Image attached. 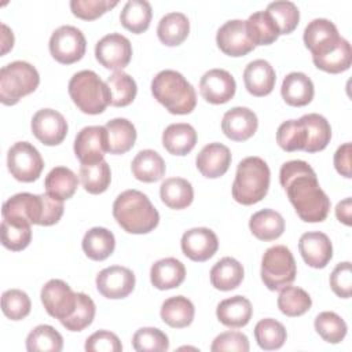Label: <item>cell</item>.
Returning a JSON list of instances; mask_svg holds the SVG:
<instances>
[{"label": "cell", "mask_w": 352, "mask_h": 352, "mask_svg": "<svg viewBox=\"0 0 352 352\" xmlns=\"http://www.w3.org/2000/svg\"><path fill=\"white\" fill-rule=\"evenodd\" d=\"M314 65L327 73H341L349 69L352 63V48L348 40L338 37L329 45L312 54Z\"/></svg>", "instance_id": "cell-19"}, {"label": "cell", "mask_w": 352, "mask_h": 352, "mask_svg": "<svg viewBox=\"0 0 352 352\" xmlns=\"http://www.w3.org/2000/svg\"><path fill=\"white\" fill-rule=\"evenodd\" d=\"M258 126L257 116L248 107H232L224 113L221 120L223 133L234 142H245L252 138Z\"/></svg>", "instance_id": "cell-20"}, {"label": "cell", "mask_w": 352, "mask_h": 352, "mask_svg": "<svg viewBox=\"0 0 352 352\" xmlns=\"http://www.w3.org/2000/svg\"><path fill=\"white\" fill-rule=\"evenodd\" d=\"M165 161L154 150L139 151L131 164V170L135 179L144 183H154L164 177L165 175Z\"/></svg>", "instance_id": "cell-31"}, {"label": "cell", "mask_w": 352, "mask_h": 352, "mask_svg": "<svg viewBox=\"0 0 352 352\" xmlns=\"http://www.w3.org/2000/svg\"><path fill=\"white\" fill-rule=\"evenodd\" d=\"M231 160V151L227 146L221 143H209L198 153L195 164L202 176L217 179L228 170Z\"/></svg>", "instance_id": "cell-22"}, {"label": "cell", "mask_w": 352, "mask_h": 352, "mask_svg": "<svg viewBox=\"0 0 352 352\" xmlns=\"http://www.w3.org/2000/svg\"><path fill=\"white\" fill-rule=\"evenodd\" d=\"M271 172L260 157H246L238 166L232 183V198L242 205L260 202L268 192Z\"/></svg>", "instance_id": "cell-5"}, {"label": "cell", "mask_w": 352, "mask_h": 352, "mask_svg": "<svg viewBox=\"0 0 352 352\" xmlns=\"http://www.w3.org/2000/svg\"><path fill=\"white\" fill-rule=\"evenodd\" d=\"M182 250L192 261H206L219 249L217 235L206 227H197L186 231L182 236Z\"/></svg>", "instance_id": "cell-18"}, {"label": "cell", "mask_w": 352, "mask_h": 352, "mask_svg": "<svg viewBox=\"0 0 352 352\" xmlns=\"http://www.w3.org/2000/svg\"><path fill=\"white\" fill-rule=\"evenodd\" d=\"M312 305V300L309 294L297 286H285L280 289L278 297V308L279 311L290 318L304 315Z\"/></svg>", "instance_id": "cell-45"}, {"label": "cell", "mask_w": 352, "mask_h": 352, "mask_svg": "<svg viewBox=\"0 0 352 352\" xmlns=\"http://www.w3.org/2000/svg\"><path fill=\"white\" fill-rule=\"evenodd\" d=\"M249 228L260 241H275L285 231V220L280 213L272 209H263L250 217Z\"/></svg>", "instance_id": "cell-32"}, {"label": "cell", "mask_w": 352, "mask_h": 352, "mask_svg": "<svg viewBox=\"0 0 352 352\" xmlns=\"http://www.w3.org/2000/svg\"><path fill=\"white\" fill-rule=\"evenodd\" d=\"M121 349L120 338L107 330L95 331L85 341V351L88 352H120Z\"/></svg>", "instance_id": "cell-55"}, {"label": "cell", "mask_w": 352, "mask_h": 352, "mask_svg": "<svg viewBox=\"0 0 352 352\" xmlns=\"http://www.w3.org/2000/svg\"><path fill=\"white\" fill-rule=\"evenodd\" d=\"M33 135L45 146L62 143L67 135V121L52 109H41L32 118Z\"/></svg>", "instance_id": "cell-16"}, {"label": "cell", "mask_w": 352, "mask_h": 352, "mask_svg": "<svg viewBox=\"0 0 352 352\" xmlns=\"http://www.w3.org/2000/svg\"><path fill=\"white\" fill-rule=\"evenodd\" d=\"M107 131V147L110 154H125L136 142V129L126 118H113L104 125Z\"/></svg>", "instance_id": "cell-30"}, {"label": "cell", "mask_w": 352, "mask_h": 352, "mask_svg": "<svg viewBox=\"0 0 352 352\" xmlns=\"http://www.w3.org/2000/svg\"><path fill=\"white\" fill-rule=\"evenodd\" d=\"M314 82L307 74L301 72H292L283 78L280 95L289 106H307L314 99Z\"/></svg>", "instance_id": "cell-24"}, {"label": "cell", "mask_w": 352, "mask_h": 352, "mask_svg": "<svg viewBox=\"0 0 352 352\" xmlns=\"http://www.w3.org/2000/svg\"><path fill=\"white\" fill-rule=\"evenodd\" d=\"M338 37L340 34L337 26L331 21L324 18H316L305 26L302 38L305 47L311 51V54H315Z\"/></svg>", "instance_id": "cell-39"}, {"label": "cell", "mask_w": 352, "mask_h": 352, "mask_svg": "<svg viewBox=\"0 0 352 352\" xmlns=\"http://www.w3.org/2000/svg\"><path fill=\"white\" fill-rule=\"evenodd\" d=\"M351 148H352L351 143H344L334 153L336 170L346 179L352 177V173H351Z\"/></svg>", "instance_id": "cell-57"}, {"label": "cell", "mask_w": 352, "mask_h": 352, "mask_svg": "<svg viewBox=\"0 0 352 352\" xmlns=\"http://www.w3.org/2000/svg\"><path fill=\"white\" fill-rule=\"evenodd\" d=\"M132 346L138 352H164L169 348V340L157 327H142L133 334Z\"/></svg>", "instance_id": "cell-51"}, {"label": "cell", "mask_w": 352, "mask_h": 352, "mask_svg": "<svg viewBox=\"0 0 352 352\" xmlns=\"http://www.w3.org/2000/svg\"><path fill=\"white\" fill-rule=\"evenodd\" d=\"M29 296L19 289L6 290L1 296V311L11 320H22L30 314Z\"/></svg>", "instance_id": "cell-52"}, {"label": "cell", "mask_w": 352, "mask_h": 352, "mask_svg": "<svg viewBox=\"0 0 352 352\" xmlns=\"http://www.w3.org/2000/svg\"><path fill=\"white\" fill-rule=\"evenodd\" d=\"M195 315L194 304L184 296H175L161 305V319L173 329H183L192 323Z\"/></svg>", "instance_id": "cell-35"}, {"label": "cell", "mask_w": 352, "mask_h": 352, "mask_svg": "<svg viewBox=\"0 0 352 352\" xmlns=\"http://www.w3.org/2000/svg\"><path fill=\"white\" fill-rule=\"evenodd\" d=\"M151 16L153 11L147 0H128L120 14V21L126 30L139 34L148 29Z\"/></svg>", "instance_id": "cell-38"}, {"label": "cell", "mask_w": 352, "mask_h": 352, "mask_svg": "<svg viewBox=\"0 0 352 352\" xmlns=\"http://www.w3.org/2000/svg\"><path fill=\"white\" fill-rule=\"evenodd\" d=\"M250 41L256 45H270L278 40L279 30L267 11H257L246 21Z\"/></svg>", "instance_id": "cell-40"}, {"label": "cell", "mask_w": 352, "mask_h": 352, "mask_svg": "<svg viewBox=\"0 0 352 352\" xmlns=\"http://www.w3.org/2000/svg\"><path fill=\"white\" fill-rule=\"evenodd\" d=\"M96 60L106 69L120 72L126 67L132 58L131 41L120 34L110 33L103 36L95 45Z\"/></svg>", "instance_id": "cell-12"}, {"label": "cell", "mask_w": 352, "mask_h": 352, "mask_svg": "<svg viewBox=\"0 0 352 352\" xmlns=\"http://www.w3.org/2000/svg\"><path fill=\"white\" fill-rule=\"evenodd\" d=\"M98 292L110 300H120L128 297L135 289V274L121 265H111L102 270L96 275Z\"/></svg>", "instance_id": "cell-14"}, {"label": "cell", "mask_w": 352, "mask_h": 352, "mask_svg": "<svg viewBox=\"0 0 352 352\" xmlns=\"http://www.w3.org/2000/svg\"><path fill=\"white\" fill-rule=\"evenodd\" d=\"M305 129V148L307 153H318L327 147L331 139V126L329 121L316 113L305 114L300 118Z\"/></svg>", "instance_id": "cell-28"}, {"label": "cell", "mask_w": 352, "mask_h": 352, "mask_svg": "<svg viewBox=\"0 0 352 352\" xmlns=\"http://www.w3.org/2000/svg\"><path fill=\"white\" fill-rule=\"evenodd\" d=\"M63 201L45 194L19 192L8 198L1 208L3 219H19L38 226H54L63 214Z\"/></svg>", "instance_id": "cell-2"}, {"label": "cell", "mask_w": 352, "mask_h": 352, "mask_svg": "<svg viewBox=\"0 0 352 352\" xmlns=\"http://www.w3.org/2000/svg\"><path fill=\"white\" fill-rule=\"evenodd\" d=\"M80 180L85 191L89 194L104 192L111 182V170L109 164L103 160L96 164H81Z\"/></svg>", "instance_id": "cell-43"}, {"label": "cell", "mask_w": 352, "mask_h": 352, "mask_svg": "<svg viewBox=\"0 0 352 352\" xmlns=\"http://www.w3.org/2000/svg\"><path fill=\"white\" fill-rule=\"evenodd\" d=\"M81 246L88 258L94 261H102L111 256L114 252L116 238L107 228L94 227L85 232Z\"/></svg>", "instance_id": "cell-34"}, {"label": "cell", "mask_w": 352, "mask_h": 352, "mask_svg": "<svg viewBox=\"0 0 352 352\" xmlns=\"http://www.w3.org/2000/svg\"><path fill=\"white\" fill-rule=\"evenodd\" d=\"M32 241V223L19 219H3L1 243L8 250L19 252L29 246Z\"/></svg>", "instance_id": "cell-41"}, {"label": "cell", "mask_w": 352, "mask_h": 352, "mask_svg": "<svg viewBox=\"0 0 352 352\" xmlns=\"http://www.w3.org/2000/svg\"><path fill=\"white\" fill-rule=\"evenodd\" d=\"M287 333L285 326L271 318L261 319L254 327V338L264 351H275L283 346Z\"/></svg>", "instance_id": "cell-46"}, {"label": "cell", "mask_w": 352, "mask_h": 352, "mask_svg": "<svg viewBox=\"0 0 352 352\" xmlns=\"http://www.w3.org/2000/svg\"><path fill=\"white\" fill-rule=\"evenodd\" d=\"M236 82L231 73L224 69L208 70L199 81L202 98L212 104H223L234 98Z\"/></svg>", "instance_id": "cell-17"}, {"label": "cell", "mask_w": 352, "mask_h": 352, "mask_svg": "<svg viewBox=\"0 0 352 352\" xmlns=\"http://www.w3.org/2000/svg\"><path fill=\"white\" fill-rule=\"evenodd\" d=\"M63 338L50 324L36 326L26 337V349L29 352H60Z\"/></svg>", "instance_id": "cell-44"}, {"label": "cell", "mask_w": 352, "mask_h": 352, "mask_svg": "<svg viewBox=\"0 0 352 352\" xmlns=\"http://www.w3.org/2000/svg\"><path fill=\"white\" fill-rule=\"evenodd\" d=\"M87 48V41L80 29L63 25L54 30L50 38V52L52 58L63 65H72L80 60Z\"/></svg>", "instance_id": "cell-10"}, {"label": "cell", "mask_w": 352, "mask_h": 352, "mask_svg": "<svg viewBox=\"0 0 352 352\" xmlns=\"http://www.w3.org/2000/svg\"><path fill=\"white\" fill-rule=\"evenodd\" d=\"M151 94L172 114H190L197 104L194 87L176 70H162L151 81Z\"/></svg>", "instance_id": "cell-4"}, {"label": "cell", "mask_w": 352, "mask_h": 352, "mask_svg": "<svg viewBox=\"0 0 352 352\" xmlns=\"http://www.w3.org/2000/svg\"><path fill=\"white\" fill-rule=\"evenodd\" d=\"M316 333L329 344H338L346 336L345 320L331 311H323L315 318Z\"/></svg>", "instance_id": "cell-48"}, {"label": "cell", "mask_w": 352, "mask_h": 352, "mask_svg": "<svg viewBox=\"0 0 352 352\" xmlns=\"http://www.w3.org/2000/svg\"><path fill=\"white\" fill-rule=\"evenodd\" d=\"M190 33L188 18L183 12H169L164 15L157 28L160 41L168 47L180 45Z\"/></svg>", "instance_id": "cell-33"}, {"label": "cell", "mask_w": 352, "mask_h": 352, "mask_svg": "<svg viewBox=\"0 0 352 352\" xmlns=\"http://www.w3.org/2000/svg\"><path fill=\"white\" fill-rule=\"evenodd\" d=\"M44 187L48 195L65 201L74 195L78 187V177L66 166H55L45 176Z\"/></svg>", "instance_id": "cell-37"}, {"label": "cell", "mask_w": 352, "mask_h": 352, "mask_svg": "<svg viewBox=\"0 0 352 352\" xmlns=\"http://www.w3.org/2000/svg\"><path fill=\"white\" fill-rule=\"evenodd\" d=\"M212 352H224V351H236V352H248L249 351V340L241 331H224L220 333L210 345Z\"/></svg>", "instance_id": "cell-54"}, {"label": "cell", "mask_w": 352, "mask_h": 352, "mask_svg": "<svg viewBox=\"0 0 352 352\" xmlns=\"http://www.w3.org/2000/svg\"><path fill=\"white\" fill-rule=\"evenodd\" d=\"M276 81V74L270 62L256 59L248 63L243 70V82L249 94L253 96H265L272 92Z\"/></svg>", "instance_id": "cell-23"}, {"label": "cell", "mask_w": 352, "mask_h": 352, "mask_svg": "<svg viewBox=\"0 0 352 352\" xmlns=\"http://www.w3.org/2000/svg\"><path fill=\"white\" fill-rule=\"evenodd\" d=\"M253 308L250 301L243 296H234L219 302L216 316L219 322L230 329L246 326L252 318Z\"/></svg>", "instance_id": "cell-25"}, {"label": "cell", "mask_w": 352, "mask_h": 352, "mask_svg": "<svg viewBox=\"0 0 352 352\" xmlns=\"http://www.w3.org/2000/svg\"><path fill=\"white\" fill-rule=\"evenodd\" d=\"M110 91V104L116 107H125L133 102L138 94L135 80L125 72H114L106 80Z\"/></svg>", "instance_id": "cell-42"}, {"label": "cell", "mask_w": 352, "mask_h": 352, "mask_svg": "<svg viewBox=\"0 0 352 352\" xmlns=\"http://www.w3.org/2000/svg\"><path fill=\"white\" fill-rule=\"evenodd\" d=\"M96 307L94 300L85 293H77V305L74 312L65 320H62V326L70 331H82L88 327L95 318Z\"/></svg>", "instance_id": "cell-50"}, {"label": "cell", "mask_w": 352, "mask_h": 352, "mask_svg": "<svg viewBox=\"0 0 352 352\" xmlns=\"http://www.w3.org/2000/svg\"><path fill=\"white\" fill-rule=\"evenodd\" d=\"M162 144L173 155H187L197 144V132L186 122L170 124L162 132Z\"/></svg>", "instance_id": "cell-27"}, {"label": "cell", "mask_w": 352, "mask_h": 352, "mask_svg": "<svg viewBox=\"0 0 352 352\" xmlns=\"http://www.w3.org/2000/svg\"><path fill=\"white\" fill-rule=\"evenodd\" d=\"M117 4V1L110 0H72L70 10L74 16L84 21H92L99 18Z\"/></svg>", "instance_id": "cell-53"}, {"label": "cell", "mask_w": 352, "mask_h": 352, "mask_svg": "<svg viewBox=\"0 0 352 352\" xmlns=\"http://www.w3.org/2000/svg\"><path fill=\"white\" fill-rule=\"evenodd\" d=\"M336 216L345 226H351V198H345L337 204Z\"/></svg>", "instance_id": "cell-58"}, {"label": "cell", "mask_w": 352, "mask_h": 352, "mask_svg": "<svg viewBox=\"0 0 352 352\" xmlns=\"http://www.w3.org/2000/svg\"><path fill=\"white\" fill-rule=\"evenodd\" d=\"M113 216L120 227L129 234H147L160 223V213L146 194L125 190L113 204Z\"/></svg>", "instance_id": "cell-3"}, {"label": "cell", "mask_w": 352, "mask_h": 352, "mask_svg": "<svg viewBox=\"0 0 352 352\" xmlns=\"http://www.w3.org/2000/svg\"><path fill=\"white\" fill-rule=\"evenodd\" d=\"M186 278V268L175 257H166L155 261L150 270V279L158 290L179 287Z\"/></svg>", "instance_id": "cell-26"}, {"label": "cell", "mask_w": 352, "mask_h": 352, "mask_svg": "<svg viewBox=\"0 0 352 352\" xmlns=\"http://www.w3.org/2000/svg\"><path fill=\"white\" fill-rule=\"evenodd\" d=\"M40 297L47 314L59 322L67 319L77 305V293L62 279L48 280L43 286Z\"/></svg>", "instance_id": "cell-11"}, {"label": "cell", "mask_w": 352, "mask_h": 352, "mask_svg": "<svg viewBox=\"0 0 352 352\" xmlns=\"http://www.w3.org/2000/svg\"><path fill=\"white\" fill-rule=\"evenodd\" d=\"M279 182L302 221L320 223L330 212V198L320 188L315 170L301 160L280 166Z\"/></svg>", "instance_id": "cell-1"}, {"label": "cell", "mask_w": 352, "mask_h": 352, "mask_svg": "<svg viewBox=\"0 0 352 352\" xmlns=\"http://www.w3.org/2000/svg\"><path fill=\"white\" fill-rule=\"evenodd\" d=\"M40 76L36 67L25 60L11 62L0 69V102L16 104L23 96L36 91Z\"/></svg>", "instance_id": "cell-7"}, {"label": "cell", "mask_w": 352, "mask_h": 352, "mask_svg": "<svg viewBox=\"0 0 352 352\" xmlns=\"http://www.w3.org/2000/svg\"><path fill=\"white\" fill-rule=\"evenodd\" d=\"M1 28H3V37H1V40H3V50H1V54L4 55L14 45V34H12V30H10L7 25L1 23Z\"/></svg>", "instance_id": "cell-59"}, {"label": "cell", "mask_w": 352, "mask_h": 352, "mask_svg": "<svg viewBox=\"0 0 352 352\" xmlns=\"http://www.w3.org/2000/svg\"><path fill=\"white\" fill-rule=\"evenodd\" d=\"M331 290L341 298H349L352 292V271L351 263L344 261L336 265L330 275Z\"/></svg>", "instance_id": "cell-56"}, {"label": "cell", "mask_w": 352, "mask_h": 352, "mask_svg": "<svg viewBox=\"0 0 352 352\" xmlns=\"http://www.w3.org/2000/svg\"><path fill=\"white\" fill-rule=\"evenodd\" d=\"M69 95L73 103L85 114H100L110 104L107 84L92 70H81L70 78Z\"/></svg>", "instance_id": "cell-6"}, {"label": "cell", "mask_w": 352, "mask_h": 352, "mask_svg": "<svg viewBox=\"0 0 352 352\" xmlns=\"http://www.w3.org/2000/svg\"><path fill=\"white\" fill-rule=\"evenodd\" d=\"M7 165L11 176L23 183L38 179L44 168V161L38 150L29 142H16L7 154Z\"/></svg>", "instance_id": "cell-9"}, {"label": "cell", "mask_w": 352, "mask_h": 352, "mask_svg": "<svg viewBox=\"0 0 352 352\" xmlns=\"http://www.w3.org/2000/svg\"><path fill=\"white\" fill-rule=\"evenodd\" d=\"M216 43L220 51L230 56H243L254 50V44L250 41L246 21L231 19L221 25L216 34Z\"/></svg>", "instance_id": "cell-15"}, {"label": "cell", "mask_w": 352, "mask_h": 352, "mask_svg": "<svg viewBox=\"0 0 352 352\" xmlns=\"http://www.w3.org/2000/svg\"><path fill=\"white\" fill-rule=\"evenodd\" d=\"M298 250L302 260L312 268H324L333 257L330 238L320 231L305 232L300 236Z\"/></svg>", "instance_id": "cell-21"}, {"label": "cell", "mask_w": 352, "mask_h": 352, "mask_svg": "<svg viewBox=\"0 0 352 352\" xmlns=\"http://www.w3.org/2000/svg\"><path fill=\"white\" fill-rule=\"evenodd\" d=\"M161 201L170 209H184L194 199V190L188 180L183 177L165 179L160 187Z\"/></svg>", "instance_id": "cell-36"}, {"label": "cell", "mask_w": 352, "mask_h": 352, "mask_svg": "<svg viewBox=\"0 0 352 352\" xmlns=\"http://www.w3.org/2000/svg\"><path fill=\"white\" fill-rule=\"evenodd\" d=\"M260 275L263 283L272 292L292 285L297 275V265L290 249L285 245L268 248L263 254Z\"/></svg>", "instance_id": "cell-8"}, {"label": "cell", "mask_w": 352, "mask_h": 352, "mask_svg": "<svg viewBox=\"0 0 352 352\" xmlns=\"http://www.w3.org/2000/svg\"><path fill=\"white\" fill-rule=\"evenodd\" d=\"M243 275V267L238 260L234 257H223L210 270V283L217 290L230 292L241 285Z\"/></svg>", "instance_id": "cell-29"}, {"label": "cell", "mask_w": 352, "mask_h": 352, "mask_svg": "<svg viewBox=\"0 0 352 352\" xmlns=\"http://www.w3.org/2000/svg\"><path fill=\"white\" fill-rule=\"evenodd\" d=\"M305 129L300 120H287L276 131V143L285 151H298L305 148Z\"/></svg>", "instance_id": "cell-49"}, {"label": "cell", "mask_w": 352, "mask_h": 352, "mask_svg": "<svg viewBox=\"0 0 352 352\" xmlns=\"http://www.w3.org/2000/svg\"><path fill=\"white\" fill-rule=\"evenodd\" d=\"M107 151V131L102 125L85 126L74 139V154L81 164L100 162Z\"/></svg>", "instance_id": "cell-13"}, {"label": "cell", "mask_w": 352, "mask_h": 352, "mask_svg": "<svg viewBox=\"0 0 352 352\" xmlns=\"http://www.w3.org/2000/svg\"><path fill=\"white\" fill-rule=\"evenodd\" d=\"M265 11L275 22V25L279 30V34H289L298 25L300 11H298L297 6L292 1H287V0L272 1L267 6Z\"/></svg>", "instance_id": "cell-47"}]
</instances>
